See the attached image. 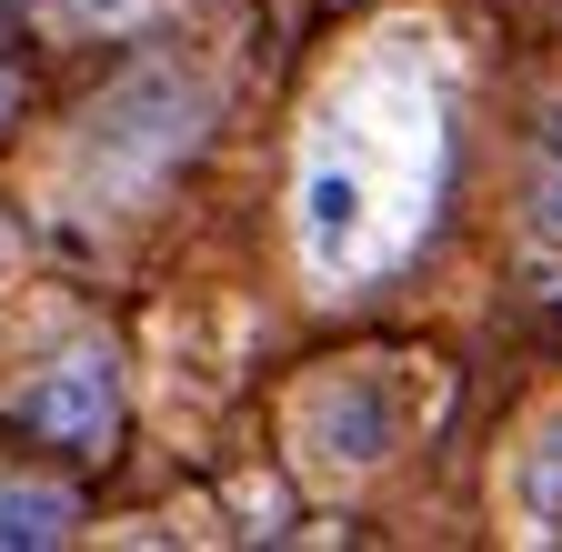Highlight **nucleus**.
Returning a JSON list of instances; mask_svg holds the SVG:
<instances>
[{"mask_svg": "<svg viewBox=\"0 0 562 552\" xmlns=\"http://www.w3.org/2000/svg\"><path fill=\"white\" fill-rule=\"evenodd\" d=\"M442 191H452V101L432 60L372 50L302 131V171H292L302 261L331 292H362L432 241Z\"/></svg>", "mask_w": 562, "mask_h": 552, "instance_id": "nucleus-1", "label": "nucleus"}, {"mask_svg": "<svg viewBox=\"0 0 562 552\" xmlns=\"http://www.w3.org/2000/svg\"><path fill=\"white\" fill-rule=\"evenodd\" d=\"M21 432H41V442H70V452H101L111 442V423H121V372H111V352L101 341H70V352H50L31 382H21Z\"/></svg>", "mask_w": 562, "mask_h": 552, "instance_id": "nucleus-2", "label": "nucleus"}, {"mask_svg": "<svg viewBox=\"0 0 562 552\" xmlns=\"http://www.w3.org/2000/svg\"><path fill=\"white\" fill-rule=\"evenodd\" d=\"M191 131H201V81H181V71H140V81L101 111L91 151H121L111 181H151L171 151H191Z\"/></svg>", "mask_w": 562, "mask_h": 552, "instance_id": "nucleus-3", "label": "nucleus"}, {"mask_svg": "<svg viewBox=\"0 0 562 552\" xmlns=\"http://www.w3.org/2000/svg\"><path fill=\"white\" fill-rule=\"evenodd\" d=\"M70 522H81V503H70L60 482H0V552H21V542H70Z\"/></svg>", "mask_w": 562, "mask_h": 552, "instance_id": "nucleus-4", "label": "nucleus"}, {"mask_svg": "<svg viewBox=\"0 0 562 552\" xmlns=\"http://www.w3.org/2000/svg\"><path fill=\"white\" fill-rule=\"evenodd\" d=\"M522 493H532V522H552V512H562V423L542 432V452H532V482H522Z\"/></svg>", "mask_w": 562, "mask_h": 552, "instance_id": "nucleus-5", "label": "nucleus"}, {"mask_svg": "<svg viewBox=\"0 0 562 552\" xmlns=\"http://www.w3.org/2000/svg\"><path fill=\"white\" fill-rule=\"evenodd\" d=\"M532 201H542V222L562 232V121L542 131V181H532Z\"/></svg>", "mask_w": 562, "mask_h": 552, "instance_id": "nucleus-6", "label": "nucleus"}, {"mask_svg": "<svg viewBox=\"0 0 562 552\" xmlns=\"http://www.w3.org/2000/svg\"><path fill=\"white\" fill-rule=\"evenodd\" d=\"M0 101H11V91H0Z\"/></svg>", "mask_w": 562, "mask_h": 552, "instance_id": "nucleus-7", "label": "nucleus"}]
</instances>
